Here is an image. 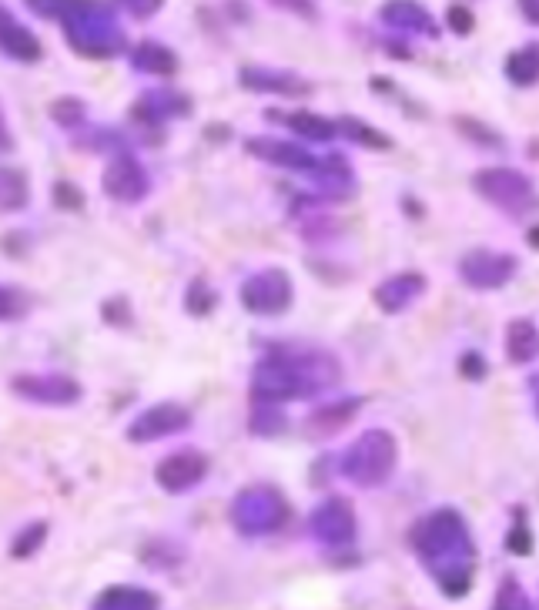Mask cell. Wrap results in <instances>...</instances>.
I'll return each instance as SVG.
<instances>
[{
  "instance_id": "obj_17",
  "label": "cell",
  "mask_w": 539,
  "mask_h": 610,
  "mask_svg": "<svg viewBox=\"0 0 539 610\" xmlns=\"http://www.w3.org/2000/svg\"><path fill=\"white\" fill-rule=\"evenodd\" d=\"M242 84L252 91H262V94H305L308 84L298 81L295 74H285V71H272V68H245L242 71Z\"/></svg>"
},
{
  "instance_id": "obj_10",
  "label": "cell",
  "mask_w": 539,
  "mask_h": 610,
  "mask_svg": "<svg viewBox=\"0 0 539 610\" xmlns=\"http://www.w3.org/2000/svg\"><path fill=\"white\" fill-rule=\"evenodd\" d=\"M462 282H469L473 289H503V285L516 275V259L503 252H486L476 249L459 262Z\"/></svg>"
},
{
  "instance_id": "obj_30",
  "label": "cell",
  "mask_w": 539,
  "mask_h": 610,
  "mask_svg": "<svg viewBox=\"0 0 539 610\" xmlns=\"http://www.w3.org/2000/svg\"><path fill=\"white\" fill-rule=\"evenodd\" d=\"M248 426H252V433L258 436H275V433H282L285 426H288V419L278 413V409H255V416L248 419Z\"/></svg>"
},
{
  "instance_id": "obj_35",
  "label": "cell",
  "mask_w": 539,
  "mask_h": 610,
  "mask_svg": "<svg viewBox=\"0 0 539 610\" xmlns=\"http://www.w3.org/2000/svg\"><path fill=\"white\" fill-rule=\"evenodd\" d=\"M81 192H77L74 185H67V181H57L54 185V205L57 208H81L84 202H81Z\"/></svg>"
},
{
  "instance_id": "obj_34",
  "label": "cell",
  "mask_w": 539,
  "mask_h": 610,
  "mask_svg": "<svg viewBox=\"0 0 539 610\" xmlns=\"http://www.w3.org/2000/svg\"><path fill=\"white\" fill-rule=\"evenodd\" d=\"M456 125H459V131H462V135H469V138L483 141V145H503V138H499L496 131L483 128V125H479V121H473V118H466V121L459 118Z\"/></svg>"
},
{
  "instance_id": "obj_3",
  "label": "cell",
  "mask_w": 539,
  "mask_h": 610,
  "mask_svg": "<svg viewBox=\"0 0 539 610\" xmlns=\"http://www.w3.org/2000/svg\"><path fill=\"white\" fill-rule=\"evenodd\" d=\"M61 21L67 24L74 51L88 57H114L121 51V31L114 27L111 14L94 0H81V7H71V11L61 14Z\"/></svg>"
},
{
  "instance_id": "obj_38",
  "label": "cell",
  "mask_w": 539,
  "mask_h": 610,
  "mask_svg": "<svg viewBox=\"0 0 539 610\" xmlns=\"http://www.w3.org/2000/svg\"><path fill=\"white\" fill-rule=\"evenodd\" d=\"M462 373L466 376H473V379H479L486 373V362H483V356H479V352H469V356H462Z\"/></svg>"
},
{
  "instance_id": "obj_26",
  "label": "cell",
  "mask_w": 539,
  "mask_h": 610,
  "mask_svg": "<svg viewBox=\"0 0 539 610\" xmlns=\"http://www.w3.org/2000/svg\"><path fill=\"white\" fill-rule=\"evenodd\" d=\"M47 537V520H34V523H27V527L17 533L14 543H11V557L17 560H27L31 554H37L41 550V543Z\"/></svg>"
},
{
  "instance_id": "obj_23",
  "label": "cell",
  "mask_w": 539,
  "mask_h": 610,
  "mask_svg": "<svg viewBox=\"0 0 539 610\" xmlns=\"http://www.w3.org/2000/svg\"><path fill=\"white\" fill-rule=\"evenodd\" d=\"M131 61H134V68L148 71V74H175V68H178V57L158 41H144L138 51H134Z\"/></svg>"
},
{
  "instance_id": "obj_41",
  "label": "cell",
  "mask_w": 539,
  "mask_h": 610,
  "mask_svg": "<svg viewBox=\"0 0 539 610\" xmlns=\"http://www.w3.org/2000/svg\"><path fill=\"white\" fill-rule=\"evenodd\" d=\"M519 4H523V11H526L529 21L539 24V0H519Z\"/></svg>"
},
{
  "instance_id": "obj_19",
  "label": "cell",
  "mask_w": 539,
  "mask_h": 610,
  "mask_svg": "<svg viewBox=\"0 0 539 610\" xmlns=\"http://www.w3.org/2000/svg\"><path fill=\"white\" fill-rule=\"evenodd\" d=\"M161 597L154 590H141V587H108L104 594H98L94 607L98 610H144V607H158Z\"/></svg>"
},
{
  "instance_id": "obj_40",
  "label": "cell",
  "mask_w": 539,
  "mask_h": 610,
  "mask_svg": "<svg viewBox=\"0 0 539 610\" xmlns=\"http://www.w3.org/2000/svg\"><path fill=\"white\" fill-rule=\"evenodd\" d=\"M11 148H14V135H11V128H7L4 108H0V155H4V151H11Z\"/></svg>"
},
{
  "instance_id": "obj_11",
  "label": "cell",
  "mask_w": 539,
  "mask_h": 610,
  "mask_svg": "<svg viewBox=\"0 0 539 610\" xmlns=\"http://www.w3.org/2000/svg\"><path fill=\"white\" fill-rule=\"evenodd\" d=\"M208 476V456L198 450H178L165 456L154 470V480L165 493H188Z\"/></svg>"
},
{
  "instance_id": "obj_37",
  "label": "cell",
  "mask_w": 539,
  "mask_h": 610,
  "mask_svg": "<svg viewBox=\"0 0 539 610\" xmlns=\"http://www.w3.org/2000/svg\"><path fill=\"white\" fill-rule=\"evenodd\" d=\"M449 24H452V31H456V34H469V31H473V14H469L466 7H452Z\"/></svg>"
},
{
  "instance_id": "obj_36",
  "label": "cell",
  "mask_w": 539,
  "mask_h": 610,
  "mask_svg": "<svg viewBox=\"0 0 539 610\" xmlns=\"http://www.w3.org/2000/svg\"><path fill=\"white\" fill-rule=\"evenodd\" d=\"M506 547H509V554H519V557H526L529 550H533V540H529V530L523 527V523H516V527H513Z\"/></svg>"
},
{
  "instance_id": "obj_8",
  "label": "cell",
  "mask_w": 539,
  "mask_h": 610,
  "mask_svg": "<svg viewBox=\"0 0 539 610\" xmlns=\"http://www.w3.org/2000/svg\"><path fill=\"white\" fill-rule=\"evenodd\" d=\"M292 279L282 269H265L242 285V302L255 316H282L292 305Z\"/></svg>"
},
{
  "instance_id": "obj_20",
  "label": "cell",
  "mask_w": 539,
  "mask_h": 610,
  "mask_svg": "<svg viewBox=\"0 0 539 610\" xmlns=\"http://www.w3.org/2000/svg\"><path fill=\"white\" fill-rule=\"evenodd\" d=\"M268 118L278 121L282 118L288 128L295 131V135H302L308 141H329L339 135L342 128H335L329 118H322V114H308V111H295V114H275V111H268Z\"/></svg>"
},
{
  "instance_id": "obj_5",
  "label": "cell",
  "mask_w": 539,
  "mask_h": 610,
  "mask_svg": "<svg viewBox=\"0 0 539 610\" xmlns=\"http://www.w3.org/2000/svg\"><path fill=\"white\" fill-rule=\"evenodd\" d=\"M285 500L278 497V490L272 486H252V490H242L238 500L231 503V523H235L242 533H272L285 523Z\"/></svg>"
},
{
  "instance_id": "obj_24",
  "label": "cell",
  "mask_w": 539,
  "mask_h": 610,
  "mask_svg": "<svg viewBox=\"0 0 539 610\" xmlns=\"http://www.w3.org/2000/svg\"><path fill=\"white\" fill-rule=\"evenodd\" d=\"M506 74H509V81L519 84V88H533L539 81V44H526L523 51L509 54Z\"/></svg>"
},
{
  "instance_id": "obj_22",
  "label": "cell",
  "mask_w": 539,
  "mask_h": 610,
  "mask_svg": "<svg viewBox=\"0 0 539 610\" xmlns=\"http://www.w3.org/2000/svg\"><path fill=\"white\" fill-rule=\"evenodd\" d=\"M506 352L513 362H529L539 356V332L533 322L526 319H516L509 326V336H506Z\"/></svg>"
},
{
  "instance_id": "obj_43",
  "label": "cell",
  "mask_w": 539,
  "mask_h": 610,
  "mask_svg": "<svg viewBox=\"0 0 539 610\" xmlns=\"http://www.w3.org/2000/svg\"><path fill=\"white\" fill-rule=\"evenodd\" d=\"M529 245H533V249H539V225L529 228Z\"/></svg>"
},
{
  "instance_id": "obj_44",
  "label": "cell",
  "mask_w": 539,
  "mask_h": 610,
  "mask_svg": "<svg viewBox=\"0 0 539 610\" xmlns=\"http://www.w3.org/2000/svg\"><path fill=\"white\" fill-rule=\"evenodd\" d=\"M529 386H533V396H536V409H539V376L529 379Z\"/></svg>"
},
{
  "instance_id": "obj_15",
  "label": "cell",
  "mask_w": 539,
  "mask_h": 610,
  "mask_svg": "<svg viewBox=\"0 0 539 610\" xmlns=\"http://www.w3.org/2000/svg\"><path fill=\"white\" fill-rule=\"evenodd\" d=\"M426 292V279L419 272L396 275V279H385L379 289H375V302H379L382 312H402L406 305H412L419 295Z\"/></svg>"
},
{
  "instance_id": "obj_12",
  "label": "cell",
  "mask_w": 539,
  "mask_h": 610,
  "mask_svg": "<svg viewBox=\"0 0 539 610\" xmlns=\"http://www.w3.org/2000/svg\"><path fill=\"white\" fill-rule=\"evenodd\" d=\"M101 188H104V195L114 198V202L134 205L148 195V175H144V168L128 155V151H124V155L114 158L108 171H104Z\"/></svg>"
},
{
  "instance_id": "obj_4",
  "label": "cell",
  "mask_w": 539,
  "mask_h": 610,
  "mask_svg": "<svg viewBox=\"0 0 539 610\" xmlns=\"http://www.w3.org/2000/svg\"><path fill=\"white\" fill-rule=\"evenodd\" d=\"M399 460L396 440L382 430L362 433L359 443H352L342 456V473L359 486H379L392 476Z\"/></svg>"
},
{
  "instance_id": "obj_21",
  "label": "cell",
  "mask_w": 539,
  "mask_h": 610,
  "mask_svg": "<svg viewBox=\"0 0 539 610\" xmlns=\"http://www.w3.org/2000/svg\"><path fill=\"white\" fill-rule=\"evenodd\" d=\"M382 21H389L392 27H402V31H426L436 34V24L429 21V14L422 11L412 0H392V4L382 7Z\"/></svg>"
},
{
  "instance_id": "obj_42",
  "label": "cell",
  "mask_w": 539,
  "mask_h": 610,
  "mask_svg": "<svg viewBox=\"0 0 539 610\" xmlns=\"http://www.w3.org/2000/svg\"><path fill=\"white\" fill-rule=\"evenodd\" d=\"M275 4L295 7V11H298V14H312V4H308V0H275Z\"/></svg>"
},
{
  "instance_id": "obj_28",
  "label": "cell",
  "mask_w": 539,
  "mask_h": 610,
  "mask_svg": "<svg viewBox=\"0 0 539 610\" xmlns=\"http://www.w3.org/2000/svg\"><path fill=\"white\" fill-rule=\"evenodd\" d=\"M51 118L61 128H77V125H84V118H88V108H84V101H77V98H61L51 104Z\"/></svg>"
},
{
  "instance_id": "obj_16",
  "label": "cell",
  "mask_w": 539,
  "mask_h": 610,
  "mask_svg": "<svg viewBox=\"0 0 539 610\" xmlns=\"http://www.w3.org/2000/svg\"><path fill=\"white\" fill-rule=\"evenodd\" d=\"M0 51H7L24 64H31L41 57V44H37V37L27 31L24 24H17L4 7H0Z\"/></svg>"
},
{
  "instance_id": "obj_14",
  "label": "cell",
  "mask_w": 539,
  "mask_h": 610,
  "mask_svg": "<svg viewBox=\"0 0 539 610\" xmlns=\"http://www.w3.org/2000/svg\"><path fill=\"white\" fill-rule=\"evenodd\" d=\"M248 155L262 158L268 165H282V168H295V171L322 168L312 151H305L302 145H292V141H275V138H248Z\"/></svg>"
},
{
  "instance_id": "obj_25",
  "label": "cell",
  "mask_w": 539,
  "mask_h": 610,
  "mask_svg": "<svg viewBox=\"0 0 539 610\" xmlns=\"http://www.w3.org/2000/svg\"><path fill=\"white\" fill-rule=\"evenodd\" d=\"M24 205H27V178L21 171L0 168V208L4 212H17Z\"/></svg>"
},
{
  "instance_id": "obj_6",
  "label": "cell",
  "mask_w": 539,
  "mask_h": 610,
  "mask_svg": "<svg viewBox=\"0 0 539 610\" xmlns=\"http://www.w3.org/2000/svg\"><path fill=\"white\" fill-rule=\"evenodd\" d=\"M473 185L479 195L513 215H523L529 208H536V192H533V185H529V178L519 175L513 168H486V171H479Z\"/></svg>"
},
{
  "instance_id": "obj_27",
  "label": "cell",
  "mask_w": 539,
  "mask_h": 610,
  "mask_svg": "<svg viewBox=\"0 0 539 610\" xmlns=\"http://www.w3.org/2000/svg\"><path fill=\"white\" fill-rule=\"evenodd\" d=\"M342 135H349L352 141H359V145L365 148H375V151H382V148H392V141L379 135V131H372L365 121H355V118H342Z\"/></svg>"
},
{
  "instance_id": "obj_9",
  "label": "cell",
  "mask_w": 539,
  "mask_h": 610,
  "mask_svg": "<svg viewBox=\"0 0 539 610\" xmlns=\"http://www.w3.org/2000/svg\"><path fill=\"white\" fill-rule=\"evenodd\" d=\"M191 426V413L178 403H158L151 409H144L141 416H134V423L128 426V440L131 443H154L165 440V436L185 433Z\"/></svg>"
},
{
  "instance_id": "obj_2",
  "label": "cell",
  "mask_w": 539,
  "mask_h": 610,
  "mask_svg": "<svg viewBox=\"0 0 539 610\" xmlns=\"http://www.w3.org/2000/svg\"><path fill=\"white\" fill-rule=\"evenodd\" d=\"M335 379H339V366L332 356H268L255 366L252 393L258 403H285V399H305L319 393Z\"/></svg>"
},
{
  "instance_id": "obj_31",
  "label": "cell",
  "mask_w": 539,
  "mask_h": 610,
  "mask_svg": "<svg viewBox=\"0 0 539 610\" xmlns=\"http://www.w3.org/2000/svg\"><path fill=\"white\" fill-rule=\"evenodd\" d=\"M355 406H359V403H355V399H349V403H342V406L322 409V413H315V416H312V423H315V426H322V433L339 430L342 423H349V419H352L349 409H355Z\"/></svg>"
},
{
  "instance_id": "obj_13",
  "label": "cell",
  "mask_w": 539,
  "mask_h": 610,
  "mask_svg": "<svg viewBox=\"0 0 539 610\" xmlns=\"http://www.w3.org/2000/svg\"><path fill=\"white\" fill-rule=\"evenodd\" d=\"M312 533L329 547H349L355 540V513L349 500H325L319 510L312 513Z\"/></svg>"
},
{
  "instance_id": "obj_39",
  "label": "cell",
  "mask_w": 539,
  "mask_h": 610,
  "mask_svg": "<svg viewBox=\"0 0 539 610\" xmlns=\"http://www.w3.org/2000/svg\"><path fill=\"white\" fill-rule=\"evenodd\" d=\"M121 4L128 7L131 14H138V17H151V14L161 7V0H121Z\"/></svg>"
},
{
  "instance_id": "obj_1",
  "label": "cell",
  "mask_w": 539,
  "mask_h": 610,
  "mask_svg": "<svg viewBox=\"0 0 539 610\" xmlns=\"http://www.w3.org/2000/svg\"><path fill=\"white\" fill-rule=\"evenodd\" d=\"M409 543L419 550L422 560L436 567V580L449 597H459L473 587V540H469L466 520L456 510H436L416 523Z\"/></svg>"
},
{
  "instance_id": "obj_32",
  "label": "cell",
  "mask_w": 539,
  "mask_h": 610,
  "mask_svg": "<svg viewBox=\"0 0 539 610\" xmlns=\"http://www.w3.org/2000/svg\"><path fill=\"white\" fill-rule=\"evenodd\" d=\"M27 312V302L17 295L14 289H7V285H0V322H14L21 319Z\"/></svg>"
},
{
  "instance_id": "obj_18",
  "label": "cell",
  "mask_w": 539,
  "mask_h": 610,
  "mask_svg": "<svg viewBox=\"0 0 539 610\" xmlns=\"http://www.w3.org/2000/svg\"><path fill=\"white\" fill-rule=\"evenodd\" d=\"M134 114H144L141 121H165V118H185L191 114V101L175 91H151L134 104Z\"/></svg>"
},
{
  "instance_id": "obj_33",
  "label": "cell",
  "mask_w": 539,
  "mask_h": 610,
  "mask_svg": "<svg viewBox=\"0 0 539 610\" xmlns=\"http://www.w3.org/2000/svg\"><path fill=\"white\" fill-rule=\"evenodd\" d=\"M496 607H526V594H523V587H519L513 577H506V580H503V587H499V594H496Z\"/></svg>"
},
{
  "instance_id": "obj_29",
  "label": "cell",
  "mask_w": 539,
  "mask_h": 610,
  "mask_svg": "<svg viewBox=\"0 0 539 610\" xmlns=\"http://www.w3.org/2000/svg\"><path fill=\"white\" fill-rule=\"evenodd\" d=\"M215 302H218V292L215 289H208V282L205 279H195L191 282V289H188V312L191 316H208L211 309H215Z\"/></svg>"
},
{
  "instance_id": "obj_7",
  "label": "cell",
  "mask_w": 539,
  "mask_h": 610,
  "mask_svg": "<svg viewBox=\"0 0 539 610\" xmlns=\"http://www.w3.org/2000/svg\"><path fill=\"white\" fill-rule=\"evenodd\" d=\"M11 389L37 406H74L84 396L81 383L64 373H21L11 379Z\"/></svg>"
}]
</instances>
